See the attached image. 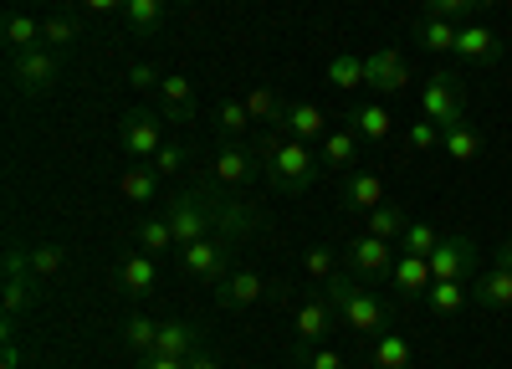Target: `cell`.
Wrapping results in <instances>:
<instances>
[{
    "label": "cell",
    "instance_id": "20",
    "mask_svg": "<svg viewBox=\"0 0 512 369\" xmlns=\"http://www.w3.org/2000/svg\"><path fill=\"white\" fill-rule=\"evenodd\" d=\"M390 282H395V293H400L405 303H425V287L436 282V277H431V257H415V252H400V262H395Z\"/></svg>",
    "mask_w": 512,
    "mask_h": 369
},
{
    "label": "cell",
    "instance_id": "9",
    "mask_svg": "<svg viewBox=\"0 0 512 369\" xmlns=\"http://www.w3.org/2000/svg\"><path fill=\"white\" fill-rule=\"evenodd\" d=\"M344 267L359 277V282H384L395 272V246L390 241H379L369 231H359L349 246H344Z\"/></svg>",
    "mask_w": 512,
    "mask_h": 369
},
{
    "label": "cell",
    "instance_id": "30",
    "mask_svg": "<svg viewBox=\"0 0 512 369\" xmlns=\"http://www.w3.org/2000/svg\"><path fill=\"white\" fill-rule=\"evenodd\" d=\"M164 11H169V0H123V21H128L134 36H159Z\"/></svg>",
    "mask_w": 512,
    "mask_h": 369
},
{
    "label": "cell",
    "instance_id": "19",
    "mask_svg": "<svg viewBox=\"0 0 512 369\" xmlns=\"http://www.w3.org/2000/svg\"><path fill=\"white\" fill-rule=\"evenodd\" d=\"M277 134L313 144V139H328V118H323L318 103H287V108H282V123H277Z\"/></svg>",
    "mask_w": 512,
    "mask_h": 369
},
{
    "label": "cell",
    "instance_id": "8",
    "mask_svg": "<svg viewBox=\"0 0 512 369\" xmlns=\"http://www.w3.org/2000/svg\"><path fill=\"white\" fill-rule=\"evenodd\" d=\"M159 123H164V113H154V108H128V113H123V123H118V149H123L128 159L149 164V159L164 149Z\"/></svg>",
    "mask_w": 512,
    "mask_h": 369
},
{
    "label": "cell",
    "instance_id": "32",
    "mask_svg": "<svg viewBox=\"0 0 512 369\" xmlns=\"http://www.w3.org/2000/svg\"><path fill=\"white\" fill-rule=\"evenodd\" d=\"M466 303H472V282H431L425 287V308L441 318H456Z\"/></svg>",
    "mask_w": 512,
    "mask_h": 369
},
{
    "label": "cell",
    "instance_id": "33",
    "mask_svg": "<svg viewBox=\"0 0 512 369\" xmlns=\"http://www.w3.org/2000/svg\"><path fill=\"white\" fill-rule=\"evenodd\" d=\"M328 82H333L338 93H359V88H369V62L338 52V57L328 62Z\"/></svg>",
    "mask_w": 512,
    "mask_h": 369
},
{
    "label": "cell",
    "instance_id": "54",
    "mask_svg": "<svg viewBox=\"0 0 512 369\" xmlns=\"http://www.w3.org/2000/svg\"><path fill=\"white\" fill-rule=\"evenodd\" d=\"M185 6H195V0H185Z\"/></svg>",
    "mask_w": 512,
    "mask_h": 369
},
{
    "label": "cell",
    "instance_id": "14",
    "mask_svg": "<svg viewBox=\"0 0 512 369\" xmlns=\"http://www.w3.org/2000/svg\"><path fill=\"white\" fill-rule=\"evenodd\" d=\"M333 323H338V308H333V298H328V293L303 298V303H297V318H292L297 344H323V339L333 334Z\"/></svg>",
    "mask_w": 512,
    "mask_h": 369
},
{
    "label": "cell",
    "instance_id": "40",
    "mask_svg": "<svg viewBox=\"0 0 512 369\" xmlns=\"http://www.w3.org/2000/svg\"><path fill=\"white\" fill-rule=\"evenodd\" d=\"M292 359H297V369H349L344 354H338V349H323V344H297Z\"/></svg>",
    "mask_w": 512,
    "mask_h": 369
},
{
    "label": "cell",
    "instance_id": "34",
    "mask_svg": "<svg viewBox=\"0 0 512 369\" xmlns=\"http://www.w3.org/2000/svg\"><path fill=\"white\" fill-rule=\"evenodd\" d=\"M405 226H410V216L400 211V205H374V211L364 216V231L379 236V241H400Z\"/></svg>",
    "mask_w": 512,
    "mask_h": 369
},
{
    "label": "cell",
    "instance_id": "50",
    "mask_svg": "<svg viewBox=\"0 0 512 369\" xmlns=\"http://www.w3.org/2000/svg\"><path fill=\"white\" fill-rule=\"evenodd\" d=\"M77 6L88 11V16H113V11L123 16V0H77Z\"/></svg>",
    "mask_w": 512,
    "mask_h": 369
},
{
    "label": "cell",
    "instance_id": "6",
    "mask_svg": "<svg viewBox=\"0 0 512 369\" xmlns=\"http://www.w3.org/2000/svg\"><path fill=\"white\" fill-rule=\"evenodd\" d=\"M482 262H477V241L466 231H446L441 246L431 252V277L436 282H477Z\"/></svg>",
    "mask_w": 512,
    "mask_h": 369
},
{
    "label": "cell",
    "instance_id": "42",
    "mask_svg": "<svg viewBox=\"0 0 512 369\" xmlns=\"http://www.w3.org/2000/svg\"><path fill=\"white\" fill-rule=\"evenodd\" d=\"M62 262H67V246H57V241H41V246H31V272L47 282V277H57L62 272Z\"/></svg>",
    "mask_w": 512,
    "mask_h": 369
},
{
    "label": "cell",
    "instance_id": "11",
    "mask_svg": "<svg viewBox=\"0 0 512 369\" xmlns=\"http://www.w3.org/2000/svg\"><path fill=\"white\" fill-rule=\"evenodd\" d=\"M113 282H118V293L128 298V303H149L154 298V287H159V257H149V252H128L118 267H113Z\"/></svg>",
    "mask_w": 512,
    "mask_h": 369
},
{
    "label": "cell",
    "instance_id": "46",
    "mask_svg": "<svg viewBox=\"0 0 512 369\" xmlns=\"http://www.w3.org/2000/svg\"><path fill=\"white\" fill-rule=\"evenodd\" d=\"M405 144H410V149H436V144H441V129H436L431 118H415L410 129H405Z\"/></svg>",
    "mask_w": 512,
    "mask_h": 369
},
{
    "label": "cell",
    "instance_id": "5",
    "mask_svg": "<svg viewBox=\"0 0 512 369\" xmlns=\"http://www.w3.org/2000/svg\"><path fill=\"white\" fill-rule=\"evenodd\" d=\"M420 118H431L436 129H451V123L472 118V103H466V88L456 72H431L420 88Z\"/></svg>",
    "mask_w": 512,
    "mask_h": 369
},
{
    "label": "cell",
    "instance_id": "39",
    "mask_svg": "<svg viewBox=\"0 0 512 369\" xmlns=\"http://www.w3.org/2000/svg\"><path fill=\"white\" fill-rule=\"evenodd\" d=\"M441 236H446V231H436V226H425V221H410V226H405V236H400V252H415V257H431L436 246H441Z\"/></svg>",
    "mask_w": 512,
    "mask_h": 369
},
{
    "label": "cell",
    "instance_id": "22",
    "mask_svg": "<svg viewBox=\"0 0 512 369\" xmlns=\"http://www.w3.org/2000/svg\"><path fill=\"white\" fill-rule=\"evenodd\" d=\"M200 349V328L190 318H159V339H154V354L164 359H190Z\"/></svg>",
    "mask_w": 512,
    "mask_h": 369
},
{
    "label": "cell",
    "instance_id": "13",
    "mask_svg": "<svg viewBox=\"0 0 512 369\" xmlns=\"http://www.w3.org/2000/svg\"><path fill=\"white\" fill-rule=\"evenodd\" d=\"M369 62V93L374 98H400L405 88H410V67H405V57L395 52V47H379L374 57H364Z\"/></svg>",
    "mask_w": 512,
    "mask_h": 369
},
{
    "label": "cell",
    "instance_id": "4",
    "mask_svg": "<svg viewBox=\"0 0 512 369\" xmlns=\"http://www.w3.org/2000/svg\"><path fill=\"white\" fill-rule=\"evenodd\" d=\"M6 77H11V93H16V98H47L57 82H62V57H57L52 47L11 52Z\"/></svg>",
    "mask_w": 512,
    "mask_h": 369
},
{
    "label": "cell",
    "instance_id": "35",
    "mask_svg": "<svg viewBox=\"0 0 512 369\" xmlns=\"http://www.w3.org/2000/svg\"><path fill=\"white\" fill-rule=\"evenodd\" d=\"M410 344H405V334H379L374 339V349H369V364L374 369H410Z\"/></svg>",
    "mask_w": 512,
    "mask_h": 369
},
{
    "label": "cell",
    "instance_id": "2",
    "mask_svg": "<svg viewBox=\"0 0 512 369\" xmlns=\"http://www.w3.org/2000/svg\"><path fill=\"white\" fill-rule=\"evenodd\" d=\"M328 298L338 308V323H344L349 334H359V339H379L384 323H390V308H384L369 293V282H359L354 272H333L328 277Z\"/></svg>",
    "mask_w": 512,
    "mask_h": 369
},
{
    "label": "cell",
    "instance_id": "1",
    "mask_svg": "<svg viewBox=\"0 0 512 369\" xmlns=\"http://www.w3.org/2000/svg\"><path fill=\"white\" fill-rule=\"evenodd\" d=\"M256 154H262V170H267V180H272L282 195H303V190L318 185V175H323V159H318L303 139H287V134H277V129L256 144Z\"/></svg>",
    "mask_w": 512,
    "mask_h": 369
},
{
    "label": "cell",
    "instance_id": "51",
    "mask_svg": "<svg viewBox=\"0 0 512 369\" xmlns=\"http://www.w3.org/2000/svg\"><path fill=\"white\" fill-rule=\"evenodd\" d=\"M185 369H221V359L210 354V349H195V354L185 359Z\"/></svg>",
    "mask_w": 512,
    "mask_h": 369
},
{
    "label": "cell",
    "instance_id": "25",
    "mask_svg": "<svg viewBox=\"0 0 512 369\" xmlns=\"http://www.w3.org/2000/svg\"><path fill=\"white\" fill-rule=\"evenodd\" d=\"M318 159H323V175H349L354 159H359V134L354 129H338V134L318 139Z\"/></svg>",
    "mask_w": 512,
    "mask_h": 369
},
{
    "label": "cell",
    "instance_id": "12",
    "mask_svg": "<svg viewBox=\"0 0 512 369\" xmlns=\"http://www.w3.org/2000/svg\"><path fill=\"white\" fill-rule=\"evenodd\" d=\"M456 62H472V67H497L502 62V36L482 21H461L456 31Z\"/></svg>",
    "mask_w": 512,
    "mask_h": 369
},
{
    "label": "cell",
    "instance_id": "16",
    "mask_svg": "<svg viewBox=\"0 0 512 369\" xmlns=\"http://www.w3.org/2000/svg\"><path fill=\"white\" fill-rule=\"evenodd\" d=\"M262 298H267V282L256 277L251 267H231V272L216 282V303H221V308H256Z\"/></svg>",
    "mask_w": 512,
    "mask_h": 369
},
{
    "label": "cell",
    "instance_id": "37",
    "mask_svg": "<svg viewBox=\"0 0 512 369\" xmlns=\"http://www.w3.org/2000/svg\"><path fill=\"white\" fill-rule=\"evenodd\" d=\"M82 36V21L77 16H47V21H41V47H52V52H62V47H72V41Z\"/></svg>",
    "mask_w": 512,
    "mask_h": 369
},
{
    "label": "cell",
    "instance_id": "10",
    "mask_svg": "<svg viewBox=\"0 0 512 369\" xmlns=\"http://www.w3.org/2000/svg\"><path fill=\"white\" fill-rule=\"evenodd\" d=\"M231 257H236V246H226L216 231L200 236L195 246H180V267L195 277V282H221L231 272Z\"/></svg>",
    "mask_w": 512,
    "mask_h": 369
},
{
    "label": "cell",
    "instance_id": "15",
    "mask_svg": "<svg viewBox=\"0 0 512 369\" xmlns=\"http://www.w3.org/2000/svg\"><path fill=\"white\" fill-rule=\"evenodd\" d=\"M344 185H338V205L354 216H369L374 205H384V180L374 170H349V175H338Z\"/></svg>",
    "mask_w": 512,
    "mask_h": 369
},
{
    "label": "cell",
    "instance_id": "44",
    "mask_svg": "<svg viewBox=\"0 0 512 369\" xmlns=\"http://www.w3.org/2000/svg\"><path fill=\"white\" fill-rule=\"evenodd\" d=\"M420 6H425V16H436V21H477V6H472V0H420Z\"/></svg>",
    "mask_w": 512,
    "mask_h": 369
},
{
    "label": "cell",
    "instance_id": "49",
    "mask_svg": "<svg viewBox=\"0 0 512 369\" xmlns=\"http://www.w3.org/2000/svg\"><path fill=\"white\" fill-rule=\"evenodd\" d=\"M134 369H185V359H164V354H139Z\"/></svg>",
    "mask_w": 512,
    "mask_h": 369
},
{
    "label": "cell",
    "instance_id": "29",
    "mask_svg": "<svg viewBox=\"0 0 512 369\" xmlns=\"http://www.w3.org/2000/svg\"><path fill=\"white\" fill-rule=\"evenodd\" d=\"M134 241H139V252H149V257H175V252H180L169 216H149V221H139V226H134Z\"/></svg>",
    "mask_w": 512,
    "mask_h": 369
},
{
    "label": "cell",
    "instance_id": "41",
    "mask_svg": "<svg viewBox=\"0 0 512 369\" xmlns=\"http://www.w3.org/2000/svg\"><path fill=\"white\" fill-rule=\"evenodd\" d=\"M246 108H251V118H262V123H272V129H277L287 103L277 98V88H251V93H246Z\"/></svg>",
    "mask_w": 512,
    "mask_h": 369
},
{
    "label": "cell",
    "instance_id": "31",
    "mask_svg": "<svg viewBox=\"0 0 512 369\" xmlns=\"http://www.w3.org/2000/svg\"><path fill=\"white\" fill-rule=\"evenodd\" d=\"M118 190H123V200H134V205H154L164 180L154 175V164H134V170L118 175Z\"/></svg>",
    "mask_w": 512,
    "mask_h": 369
},
{
    "label": "cell",
    "instance_id": "43",
    "mask_svg": "<svg viewBox=\"0 0 512 369\" xmlns=\"http://www.w3.org/2000/svg\"><path fill=\"white\" fill-rule=\"evenodd\" d=\"M149 164H154V175H159V180H180V175L190 170V149H180V144H164V149H159Z\"/></svg>",
    "mask_w": 512,
    "mask_h": 369
},
{
    "label": "cell",
    "instance_id": "17",
    "mask_svg": "<svg viewBox=\"0 0 512 369\" xmlns=\"http://www.w3.org/2000/svg\"><path fill=\"white\" fill-rule=\"evenodd\" d=\"M256 205H246L241 195H231V200H221L216 205V236L226 241V246H241V241H251V231H256Z\"/></svg>",
    "mask_w": 512,
    "mask_h": 369
},
{
    "label": "cell",
    "instance_id": "18",
    "mask_svg": "<svg viewBox=\"0 0 512 369\" xmlns=\"http://www.w3.org/2000/svg\"><path fill=\"white\" fill-rule=\"evenodd\" d=\"M159 113L169 118V123H190L195 118V82L185 77V72H164V82H159Z\"/></svg>",
    "mask_w": 512,
    "mask_h": 369
},
{
    "label": "cell",
    "instance_id": "24",
    "mask_svg": "<svg viewBox=\"0 0 512 369\" xmlns=\"http://www.w3.org/2000/svg\"><path fill=\"white\" fill-rule=\"evenodd\" d=\"M349 129L364 144H384V139L395 134V118H390V108H384V103H354L349 108Z\"/></svg>",
    "mask_w": 512,
    "mask_h": 369
},
{
    "label": "cell",
    "instance_id": "28",
    "mask_svg": "<svg viewBox=\"0 0 512 369\" xmlns=\"http://www.w3.org/2000/svg\"><path fill=\"white\" fill-rule=\"evenodd\" d=\"M441 149H446V159H456V164H472V159H482V129H477L472 118L451 123V129H441Z\"/></svg>",
    "mask_w": 512,
    "mask_h": 369
},
{
    "label": "cell",
    "instance_id": "47",
    "mask_svg": "<svg viewBox=\"0 0 512 369\" xmlns=\"http://www.w3.org/2000/svg\"><path fill=\"white\" fill-rule=\"evenodd\" d=\"M303 267H308V277H333V252H328V246H308Z\"/></svg>",
    "mask_w": 512,
    "mask_h": 369
},
{
    "label": "cell",
    "instance_id": "21",
    "mask_svg": "<svg viewBox=\"0 0 512 369\" xmlns=\"http://www.w3.org/2000/svg\"><path fill=\"white\" fill-rule=\"evenodd\" d=\"M456 31H461L456 21H436V16L410 21V36L425 57H456Z\"/></svg>",
    "mask_w": 512,
    "mask_h": 369
},
{
    "label": "cell",
    "instance_id": "7",
    "mask_svg": "<svg viewBox=\"0 0 512 369\" xmlns=\"http://www.w3.org/2000/svg\"><path fill=\"white\" fill-rule=\"evenodd\" d=\"M0 277H6V323H16L21 313L36 308L41 277L31 272V257L21 252V246H6V267H0Z\"/></svg>",
    "mask_w": 512,
    "mask_h": 369
},
{
    "label": "cell",
    "instance_id": "48",
    "mask_svg": "<svg viewBox=\"0 0 512 369\" xmlns=\"http://www.w3.org/2000/svg\"><path fill=\"white\" fill-rule=\"evenodd\" d=\"M0 369H21V349L11 339V328H6V339H0Z\"/></svg>",
    "mask_w": 512,
    "mask_h": 369
},
{
    "label": "cell",
    "instance_id": "36",
    "mask_svg": "<svg viewBox=\"0 0 512 369\" xmlns=\"http://www.w3.org/2000/svg\"><path fill=\"white\" fill-rule=\"evenodd\" d=\"M6 47L11 52H31V47H41V21H31L26 11H6Z\"/></svg>",
    "mask_w": 512,
    "mask_h": 369
},
{
    "label": "cell",
    "instance_id": "3",
    "mask_svg": "<svg viewBox=\"0 0 512 369\" xmlns=\"http://www.w3.org/2000/svg\"><path fill=\"white\" fill-rule=\"evenodd\" d=\"M216 205H221L216 185H195V190H180L175 200H169L164 216H169V226H175V246H195L200 236L216 231Z\"/></svg>",
    "mask_w": 512,
    "mask_h": 369
},
{
    "label": "cell",
    "instance_id": "26",
    "mask_svg": "<svg viewBox=\"0 0 512 369\" xmlns=\"http://www.w3.org/2000/svg\"><path fill=\"white\" fill-rule=\"evenodd\" d=\"M251 175H256V164H251V154H241L236 144H221L216 159H210V180H216V185L241 190V185H251Z\"/></svg>",
    "mask_w": 512,
    "mask_h": 369
},
{
    "label": "cell",
    "instance_id": "23",
    "mask_svg": "<svg viewBox=\"0 0 512 369\" xmlns=\"http://www.w3.org/2000/svg\"><path fill=\"white\" fill-rule=\"evenodd\" d=\"M472 298H477L482 308H492V313H507V308H512V267L492 262L487 272H477V282H472Z\"/></svg>",
    "mask_w": 512,
    "mask_h": 369
},
{
    "label": "cell",
    "instance_id": "53",
    "mask_svg": "<svg viewBox=\"0 0 512 369\" xmlns=\"http://www.w3.org/2000/svg\"><path fill=\"white\" fill-rule=\"evenodd\" d=\"M472 6H477V16H482V11H492V6H502V0H472Z\"/></svg>",
    "mask_w": 512,
    "mask_h": 369
},
{
    "label": "cell",
    "instance_id": "52",
    "mask_svg": "<svg viewBox=\"0 0 512 369\" xmlns=\"http://www.w3.org/2000/svg\"><path fill=\"white\" fill-rule=\"evenodd\" d=\"M497 262H502V267H512V241H502V246H497Z\"/></svg>",
    "mask_w": 512,
    "mask_h": 369
},
{
    "label": "cell",
    "instance_id": "27",
    "mask_svg": "<svg viewBox=\"0 0 512 369\" xmlns=\"http://www.w3.org/2000/svg\"><path fill=\"white\" fill-rule=\"evenodd\" d=\"M154 339H159V318H149L144 308H134L123 323H118V344L128 349V354H154Z\"/></svg>",
    "mask_w": 512,
    "mask_h": 369
},
{
    "label": "cell",
    "instance_id": "45",
    "mask_svg": "<svg viewBox=\"0 0 512 369\" xmlns=\"http://www.w3.org/2000/svg\"><path fill=\"white\" fill-rule=\"evenodd\" d=\"M159 82H164L159 67H149V62H128V88H134V93H159Z\"/></svg>",
    "mask_w": 512,
    "mask_h": 369
},
{
    "label": "cell",
    "instance_id": "38",
    "mask_svg": "<svg viewBox=\"0 0 512 369\" xmlns=\"http://www.w3.org/2000/svg\"><path fill=\"white\" fill-rule=\"evenodd\" d=\"M216 123H221V134H226V139H246V129H251V108H246V98H226V103L216 108Z\"/></svg>",
    "mask_w": 512,
    "mask_h": 369
}]
</instances>
